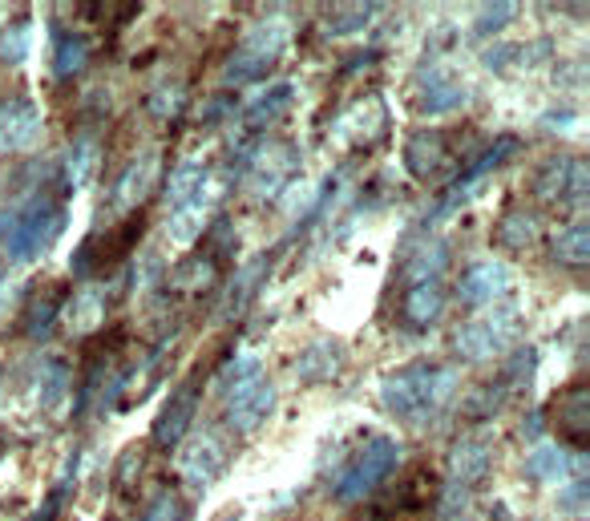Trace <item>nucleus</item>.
<instances>
[{
	"instance_id": "4be33fe9",
	"label": "nucleus",
	"mask_w": 590,
	"mask_h": 521,
	"mask_svg": "<svg viewBox=\"0 0 590 521\" xmlns=\"http://www.w3.org/2000/svg\"><path fill=\"white\" fill-rule=\"evenodd\" d=\"M441 311H445V291H441V283H417V287H409V295H405V303H401V316H405L409 328H429V324H437Z\"/></svg>"
},
{
	"instance_id": "7ed1b4c3",
	"label": "nucleus",
	"mask_w": 590,
	"mask_h": 521,
	"mask_svg": "<svg viewBox=\"0 0 590 521\" xmlns=\"http://www.w3.org/2000/svg\"><path fill=\"white\" fill-rule=\"evenodd\" d=\"M397 461H401L397 441H392V437H368V441L348 457V465H340V473H336V481H332L336 501H344V505L364 501L392 469H397Z\"/></svg>"
},
{
	"instance_id": "423d86ee",
	"label": "nucleus",
	"mask_w": 590,
	"mask_h": 521,
	"mask_svg": "<svg viewBox=\"0 0 590 521\" xmlns=\"http://www.w3.org/2000/svg\"><path fill=\"white\" fill-rule=\"evenodd\" d=\"M586 186H590L586 162L574 158V154L550 158L534 174V198L546 202V206H570V211H582V206H586Z\"/></svg>"
},
{
	"instance_id": "20e7f679",
	"label": "nucleus",
	"mask_w": 590,
	"mask_h": 521,
	"mask_svg": "<svg viewBox=\"0 0 590 521\" xmlns=\"http://www.w3.org/2000/svg\"><path fill=\"white\" fill-rule=\"evenodd\" d=\"M518 332H522V316H518L514 307H489V311H481L477 320H469V324L457 328L453 348H457L465 360L485 364V360H494V356L510 352L514 340H518Z\"/></svg>"
},
{
	"instance_id": "6e6552de",
	"label": "nucleus",
	"mask_w": 590,
	"mask_h": 521,
	"mask_svg": "<svg viewBox=\"0 0 590 521\" xmlns=\"http://www.w3.org/2000/svg\"><path fill=\"white\" fill-rule=\"evenodd\" d=\"M546 416H550V429L558 433V445L566 441L574 449H586V433H590V388H586V380L582 376L570 380L554 396V404L546 408Z\"/></svg>"
},
{
	"instance_id": "b1692460",
	"label": "nucleus",
	"mask_w": 590,
	"mask_h": 521,
	"mask_svg": "<svg viewBox=\"0 0 590 521\" xmlns=\"http://www.w3.org/2000/svg\"><path fill=\"white\" fill-rule=\"evenodd\" d=\"M465 106V85L449 73H429L421 81V114H449Z\"/></svg>"
},
{
	"instance_id": "c85d7f7f",
	"label": "nucleus",
	"mask_w": 590,
	"mask_h": 521,
	"mask_svg": "<svg viewBox=\"0 0 590 521\" xmlns=\"http://www.w3.org/2000/svg\"><path fill=\"white\" fill-rule=\"evenodd\" d=\"M550 251H554V259L566 263V267H586V263H590V227H586L582 219H574L570 227H562V231L554 235Z\"/></svg>"
},
{
	"instance_id": "dca6fc26",
	"label": "nucleus",
	"mask_w": 590,
	"mask_h": 521,
	"mask_svg": "<svg viewBox=\"0 0 590 521\" xmlns=\"http://www.w3.org/2000/svg\"><path fill=\"white\" fill-rule=\"evenodd\" d=\"M41 134V110L33 101H9L0 106V154L29 150Z\"/></svg>"
},
{
	"instance_id": "a878e982",
	"label": "nucleus",
	"mask_w": 590,
	"mask_h": 521,
	"mask_svg": "<svg viewBox=\"0 0 590 521\" xmlns=\"http://www.w3.org/2000/svg\"><path fill=\"white\" fill-rule=\"evenodd\" d=\"M65 291H69V283L57 279V283H49L45 295H37L29 303V311H25V336H33V340H45L49 336L53 320L61 316V307H65Z\"/></svg>"
},
{
	"instance_id": "c9c22d12",
	"label": "nucleus",
	"mask_w": 590,
	"mask_h": 521,
	"mask_svg": "<svg viewBox=\"0 0 590 521\" xmlns=\"http://www.w3.org/2000/svg\"><path fill=\"white\" fill-rule=\"evenodd\" d=\"M150 114L154 118H178L182 114V89L178 85H158L150 93Z\"/></svg>"
},
{
	"instance_id": "f704fd0d",
	"label": "nucleus",
	"mask_w": 590,
	"mask_h": 521,
	"mask_svg": "<svg viewBox=\"0 0 590 521\" xmlns=\"http://www.w3.org/2000/svg\"><path fill=\"white\" fill-rule=\"evenodd\" d=\"M142 461H146L142 445H130V449L118 457V469H114V489H118V493H130V489L138 485V477H142Z\"/></svg>"
},
{
	"instance_id": "aec40b11",
	"label": "nucleus",
	"mask_w": 590,
	"mask_h": 521,
	"mask_svg": "<svg viewBox=\"0 0 590 521\" xmlns=\"http://www.w3.org/2000/svg\"><path fill=\"white\" fill-rule=\"evenodd\" d=\"M344 368V348L336 340H316L300 352L295 360V372H300L304 384H324V380H336Z\"/></svg>"
},
{
	"instance_id": "e433bc0d",
	"label": "nucleus",
	"mask_w": 590,
	"mask_h": 521,
	"mask_svg": "<svg viewBox=\"0 0 590 521\" xmlns=\"http://www.w3.org/2000/svg\"><path fill=\"white\" fill-rule=\"evenodd\" d=\"M514 13H518V5H489V9H481V17H477V33H498L502 25L514 21Z\"/></svg>"
},
{
	"instance_id": "0eeeda50",
	"label": "nucleus",
	"mask_w": 590,
	"mask_h": 521,
	"mask_svg": "<svg viewBox=\"0 0 590 521\" xmlns=\"http://www.w3.org/2000/svg\"><path fill=\"white\" fill-rule=\"evenodd\" d=\"M275 408V388L263 372L255 376H243V380H231L227 388V425L239 433V437H251Z\"/></svg>"
},
{
	"instance_id": "f8f14e48",
	"label": "nucleus",
	"mask_w": 590,
	"mask_h": 521,
	"mask_svg": "<svg viewBox=\"0 0 590 521\" xmlns=\"http://www.w3.org/2000/svg\"><path fill=\"white\" fill-rule=\"evenodd\" d=\"M388 130V110H384V101L380 93H368L360 97L352 110H344V118L336 122V138L348 142V146H376Z\"/></svg>"
},
{
	"instance_id": "a211bd4d",
	"label": "nucleus",
	"mask_w": 590,
	"mask_h": 521,
	"mask_svg": "<svg viewBox=\"0 0 590 521\" xmlns=\"http://www.w3.org/2000/svg\"><path fill=\"white\" fill-rule=\"evenodd\" d=\"M489 465H494V449L489 441H477V437H461L453 449H449V477L465 489V485H477Z\"/></svg>"
},
{
	"instance_id": "2f4dec72",
	"label": "nucleus",
	"mask_w": 590,
	"mask_h": 521,
	"mask_svg": "<svg viewBox=\"0 0 590 521\" xmlns=\"http://www.w3.org/2000/svg\"><path fill=\"white\" fill-rule=\"evenodd\" d=\"M65 384H69L65 360H45L41 372H37V396H41V404H57L65 396Z\"/></svg>"
},
{
	"instance_id": "f257e3e1",
	"label": "nucleus",
	"mask_w": 590,
	"mask_h": 521,
	"mask_svg": "<svg viewBox=\"0 0 590 521\" xmlns=\"http://www.w3.org/2000/svg\"><path fill=\"white\" fill-rule=\"evenodd\" d=\"M457 368H445V364H409L401 372H392L384 384H380V400L384 408L397 416V421H409V425H421L429 416H437L441 408H449V400L457 396Z\"/></svg>"
},
{
	"instance_id": "2eb2a0df",
	"label": "nucleus",
	"mask_w": 590,
	"mask_h": 521,
	"mask_svg": "<svg viewBox=\"0 0 590 521\" xmlns=\"http://www.w3.org/2000/svg\"><path fill=\"white\" fill-rule=\"evenodd\" d=\"M158 170H162L158 150H146L142 158H134V162L126 166V174H122L118 186H114L118 211H138V206L150 198V190L158 186Z\"/></svg>"
},
{
	"instance_id": "393cba45",
	"label": "nucleus",
	"mask_w": 590,
	"mask_h": 521,
	"mask_svg": "<svg viewBox=\"0 0 590 521\" xmlns=\"http://www.w3.org/2000/svg\"><path fill=\"white\" fill-rule=\"evenodd\" d=\"M219 279V263L207 255V251H194L190 259H182L170 275H166V283L174 287V291H186V295H199V291H207L211 283Z\"/></svg>"
},
{
	"instance_id": "6ab92c4d",
	"label": "nucleus",
	"mask_w": 590,
	"mask_h": 521,
	"mask_svg": "<svg viewBox=\"0 0 590 521\" xmlns=\"http://www.w3.org/2000/svg\"><path fill=\"white\" fill-rule=\"evenodd\" d=\"M445 267H449V247H445V239L429 235V239H417V243L409 247L405 263H401V275L417 287V283H437V275H441Z\"/></svg>"
},
{
	"instance_id": "72a5a7b5",
	"label": "nucleus",
	"mask_w": 590,
	"mask_h": 521,
	"mask_svg": "<svg viewBox=\"0 0 590 521\" xmlns=\"http://www.w3.org/2000/svg\"><path fill=\"white\" fill-rule=\"evenodd\" d=\"M29 41H33V29H29V21H17L13 29H5V33H0V57H5L9 65H21V61L29 57Z\"/></svg>"
},
{
	"instance_id": "cd10ccee",
	"label": "nucleus",
	"mask_w": 590,
	"mask_h": 521,
	"mask_svg": "<svg viewBox=\"0 0 590 521\" xmlns=\"http://www.w3.org/2000/svg\"><path fill=\"white\" fill-rule=\"evenodd\" d=\"M97 166H102V146H97L93 138H73V146L65 154V186L81 190L97 174Z\"/></svg>"
},
{
	"instance_id": "5701e85b",
	"label": "nucleus",
	"mask_w": 590,
	"mask_h": 521,
	"mask_svg": "<svg viewBox=\"0 0 590 521\" xmlns=\"http://www.w3.org/2000/svg\"><path fill=\"white\" fill-rule=\"evenodd\" d=\"M538 235H542V223H538L534 211H526V206H510V211L498 219V227H494V239L506 251H526V247H534Z\"/></svg>"
},
{
	"instance_id": "c756f323",
	"label": "nucleus",
	"mask_w": 590,
	"mask_h": 521,
	"mask_svg": "<svg viewBox=\"0 0 590 521\" xmlns=\"http://www.w3.org/2000/svg\"><path fill=\"white\" fill-rule=\"evenodd\" d=\"M89 65V37L81 33H61L57 37V53H53V77L69 81Z\"/></svg>"
},
{
	"instance_id": "4c0bfd02",
	"label": "nucleus",
	"mask_w": 590,
	"mask_h": 521,
	"mask_svg": "<svg viewBox=\"0 0 590 521\" xmlns=\"http://www.w3.org/2000/svg\"><path fill=\"white\" fill-rule=\"evenodd\" d=\"M17 295H21V283H17L13 275H0V311H5Z\"/></svg>"
},
{
	"instance_id": "412c9836",
	"label": "nucleus",
	"mask_w": 590,
	"mask_h": 521,
	"mask_svg": "<svg viewBox=\"0 0 590 521\" xmlns=\"http://www.w3.org/2000/svg\"><path fill=\"white\" fill-rule=\"evenodd\" d=\"M291 97H295V89H291V81H275V85H267L251 106L243 110V126L247 130H267V126H275L287 110H291Z\"/></svg>"
},
{
	"instance_id": "9d476101",
	"label": "nucleus",
	"mask_w": 590,
	"mask_h": 521,
	"mask_svg": "<svg viewBox=\"0 0 590 521\" xmlns=\"http://www.w3.org/2000/svg\"><path fill=\"white\" fill-rule=\"evenodd\" d=\"M199 392H203V380L190 376V380L166 400V408L158 412V421H154V445H158V449H174V445L190 433V421H194V412H199Z\"/></svg>"
},
{
	"instance_id": "f3484780",
	"label": "nucleus",
	"mask_w": 590,
	"mask_h": 521,
	"mask_svg": "<svg viewBox=\"0 0 590 521\" xmlns=\"http://www.w3.org/2000/svg\"><path fill=\"white\" fill-rule=\"evenodd\" d=\"M106 307H110L106 287H102V283H85L73 299H65L61 316H65V324H69L73 332H97V328L106 324Z\"/></svg>"
},
{
	"instance_id": "473e14b6",
	"label": "nucleus",
	"mask_w": 590,
	"mask_h": 521,
	"mask_svg": "<svg viewBox=\"0 0 590 521\" xmlns=\"http://www.w3.org/2000/svg\"><path fill=\"white\" fill-rule=\"evenodd\" d=\"M376 13H380L376 5H344V9H332L328 29H332V33H360Z\"/></svg>"
},
{
	"instance_id": "ddd939ff",
	"label": "nucleus",
	"mask_w": 590,
	"mask_h": 521,
	"mask_svg": "<svg viewBox=\"0 0 590 521\" xmlns=\"http://www.w3.org/2000/svg\"><path fill=\"white\" fill-rule=\"evenodd\" d=\"M457 295L465 307H498L510 295V271L502 263H473L461 275Z\"/></svg>"
},
{
	"instance_id": "bb28decb",
	"label": "nucleus",
	"mask_w": 590,
	"mask_h": 521,
	"mask_svg": "<svg viewBox=\"0 0 590 521\" xmlns=\"http://www.w3.org/2000/svg\"><path fill=\"white\" fill-rule=\"evenodd\" d=\"M570 465H574V461H570V453H566L558 441H542V445H534L530 457H526V477L554 485V481H566V477L574 473Z\"/></svg>"
},
{
	"instance_id": "1a4fd4ad",
	"label": "nucleus",
	"mask_w": 590,
	"mask_h": 521,
	"mask_svg": "<svg viewBox=\"0 0 590 521\" xmlns=\"http://www.w3.org/2000/svg\"><path fill=\"white\" fill-rule=\"evenodd\" d=\"M295 170H300V154H295L287 142H267L247 162V186H251L255 198H275L283 186H291Z\"/></svg>"
},
{
	"instance_id": "4468645a",
	"label": "nucleus",
	"mask_w": 590,
	"mask_h": 521,
	"mask_svg": "<svg viewBox=\"0 0 590 521\" xmlns=\"http://www.w3.org/2000/svg\"><path fill=\"white\" fill-rule=\"evenodd\" d=\"M223 469H227V453H223L219 437L190 441V445L182 449V457H178V473H182V481L194 485V489H207Z\"/></svg>"
},
{
	"instance_id": "39448f33",
	"label": "nucleus",
	"mask_w": 590,
	"mask_h": 521,
	"mask_svg": "<svg viewBox=\"0 0 590 521\" xmlns=\"http://www.w3.org/2000/svg\"><path fill=\"white\" fill-rule=\"evenodd\" d=\"M142 231H146V215L138 211V215H130L126 223H118L114 231H106V235H89V239L77 247L73 263H69L73 275H77V279H85V275H110L114 267H122V263L130 259V251L138 247Z\"/></svg>"
},
{
	"instance_id": "7c9ffc66",
	"label": "nucleus",
	"mask_w": 590,
	"mask_h": 521,
	"mask_svg": "<svg viewBox=\"0 0 590 521\" xmlns=\"http://www.w3.org/2000/svg\"><path fill=\"white\" fill-rule=\"evenodd\" d=\"M211 174H207V166L199 162V158H186V162H178L174 166V174L166 178V198H170V211H174V206H182L194 190H199L203 182H207Z\"/></svg>"
},
{
	"instance_id": "9b49d317",
	"label": "nucleus",
	"mask_w": 590,
	"mask_h": 521,
	"mask_svg": "<svg viewBox=\"0 0 590 521\" xmlns=\"http://www.w3.org/2000/svg\"><path fill=\"white\" fill-rule=\"evenodd\" d=\"M453 134H441V130H421L405 142V166L413 178L429 182V178H441L449 166H453Z\"/></svg>"
},
{
	"instance_id": "f03ea898",
	"label": "nucleus",
	"mask_w": 590,
	"mask_h": 521,
	"mask_svg": "<svg viewBox=\"0 0 590 521\" xmlns=\"http://www.w3.org/2000/svg\"><path fill=\"white\" fill-rule=\"evenodd\" d=\"M287 45H291V21L283 13L263 17L239 41V49H235V57L227 65V81L235 85V81H259V77H267L279 65V57L287 53Z\"/></svg>"
}]
</instances>
